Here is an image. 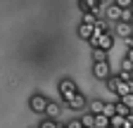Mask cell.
<instances>
[{
    "label": "cell",
    "instance_id": "obj_1",
    "mask_svg": "<svg viewBox=\"0 0 133 128\" xmlns=\"http://www.w3.org/2000/svg\"><path fill=\"white\" fill-rule=\"evenodd\" d=\"M59 95H62V100L66 102L69 109H76V111L86 109V97L81 95L78 86L71 81V78H62V81H59Z\"/></svg>",
    "mask_w": 133,
    "mask_h": 128
},
{
    "label": "cell",
    "instance_id": "obj_2",
    "mask_svg": "<svg viewBox=\"0 0 133 128\" xmlns=\"http://www.w3.org/2000/svg\"><path fill=\"white\" fill-rule=\"evenodd\" d=\"M109 69H112V67H109V59H107V62H93V76L100 78V81H107V78L112 76Z\"/></svg>",
    "mask_w": 133,
    "mask_h": 128
},
{
    "label": "cell",
    "instance_id": "obj_3",
    "mask_svg": "<svg viewBox=\"0 0 133 128\" xmlns=\"http://www.w3.org/2000/svg\"><path fill=\"white\" fill-rule=\"evenodd\" d=\"M29 107L33 114H45V107H48V100L43 97V95H33V97L29 100Z\"/></svg>",
    "mask_w": 133,
    "mask_h": 128
},
{
    "label": "cell",
    "instance_id": "obj_4",
    "mask_svg": "<svg viewBox=\"0 0 133 128\" xmlns=\"http://www.w3.org/2000/svg\"><path fill=\"white\" fill-rule=\"evenodd\" d=\"M114 31H116V36H119V38L128 40V38L133 36V24H124V22H116Z\"/></svg>",
    "mask_w": 133,
    "mask_h": 128
},
{
    "label": "cell",
    "instance_id": "obj_5",
    "mask_svg": "<svg viewBox=\"0 0 133 128\" xmlns=\"http://www.w3.org/2000/svg\"><path fill=\"white\" fill-rule=\"evenodd\" d=\"M121 12H124L121 7H116V5L112 3V5L105 7V19H109V22H121Z\"/></svg>",
    "mask_w": 133,
    "mask_h": 128
},
{
    "label": "cell",
    "instance_id": "obj_6",
    "mask_svg": "<svg viewBox=\"0 0 133 128\" xmlns=\"http://www.w3.org/2000/svg\"><path fill=\"white\" fill-rule=\"evenodd\" d=\"M59 114H62V107H59L57 102H50V100H48V107H45V119L57 121V119H59Z\"/></svg>",
    "mask_w": 133,
    "mask_h": 128
},
{
    "label": "cell",
    "instance_id": "obj_7",
    "mask_svg": "<svg viewBox=\"0 0 133 128\" xmlns=\"http://www.w3.org/2000/svg\"><path fill=\"white\" fill-rule=\"evenodd\" d=\"M93 31H95V24H78V38H83V40H90V36H93Z\"/></svg>",
    "mask_w": 133,
    "mask_h": 128
},
{
    "label": "cell",
    "instance_id": "obj_8",
    "mask_svg": "<svg viewBox=\"0 0 133 128\" xmlns=\"http://www.w3.org/2000/svg\"><path fill=\"white\" fill-rule=\"evenodd\" d=\"M116 95H119V100L126 97V95H133V81H121L119 88H116Z\"/></svg>",
    "mask_w": 133,
    "mask_h": 128
},
{
    "label": "cell",
    "instance_id": "obj_9",
    "mask_svg": "<svg viewBox=\"0 0 133 128\" xmlns=\"http://www.w3.org/2000/svg\"><path fill=\"white\" fill-rule=\"evenodd\" d=\"M105 104H107L105 100H93L88 109H90V114H95V116H97V114H105Z\"/></svg>",
    "mask_w": 133,
    "mask_h": 128
},
{
    "label": "cell",
    "instance_id": "obj_10",
    "mask_svg": "<svg viewBox=\"0 0 133 128\" xmlns=\"http://www.w3.org/2000/svg\"><path fill=\"white\" fill-rule=\"evenodd\" d=\"M78 121H81V126H83V128H95V116L90 114V111H88V114H83Z\"/></svg>",
    "mask_w": 133,
    "mask_h": 128
},
{
    "label": "cell",
    "instance_id": "obj_11",
    "mask_svg": "<svg viewBox=\"0 0 133 128\" xmlns=\"http://www.w3.org/2000/svg\"><path fill=\"white\" fill-rule=\"evenodd\" d=\"M93 116H95V114H93ZM95 128H109V116L97 114V116H95Z\"/></svg>",
    "mask_w": 133,
    "mask_h": 128
},
{
    "label": "cell",
    "instance_id": "obj_12",
    "mask_svg": "<svg viewBox=\"0 0 133 128\" xmlns=\"http://www.w3.org/2000/svg\"><path fill=\"white\" fill-rule=\"evenodd\" d=\"M114 109H116V114H119V116H124V119L131 114V109H128V107H126L121 100H119V102H114Z\"/></svg>",
    "mask_w": 133,
    "mask_h": 128
},
{
    "label": "cell",
    "instance_id": "obj_13",
    "mask_svg": "<svg viewBox=\"0 0 133 128\" xmlns=\"http://www.w3.org/2000/svg\"><path fill=\"white\" fill-rule=\"evenodd\" d=\"M119 83H121L119 74H116V76H109V78H107V88H109L112 93H116V88H119Z\"/></svg>",
    "mask_w": 133,
    "mask_h": 128
},
{
    "label": "cell",
    "instance_id": "obj_14",
    "mask_svg": "<svg viewBox=\"0 0 133 128\" xmlns=\"http://www.w3.org/2000/svg\"><path fill=\"white\" fill-rule=\"evenodd\" d=\"M93 62H107V52L105 50H93Z\"/></svg>",
    "mask_w": 133,
    "mask_h": 128
},
{
    "label": "cell",
    "instance_id": "obj_15",
    "mask_svg": "<svg viewBox=\"0 0 133 128\" xmlns=\"http://www.w3.org/2000/svg\"><path fill=\"white\" fill-rule=\"evenodd\" d=\"M121 22H124V24H131V22H133V10H124V12H121Z\"/></svg>",
    "mask_w": 133,
    "mask_h": 128
},
{
    "label": "cell",
    "instance_id": "obj_16",
    "mask_svg": "<svg viewBox=\"0 0 133 128\" xmlns=\"http://www.w3.org/2000/svg\"><path fill=\"white\" fill-rule=\"evenodd\" d=\"M81 22H83V24H95V22H97V14H90V12H86Z\"/></svg>",
    "mask_w": 133,
    "mask_h": 128
},
{
    "label": "cell",
    "instance_id": "obj_17",
    "mask_svg": "<svg viewBox=\"0 0 133 128\" xmlns=\"http://www.w3.org/2000/svg\"><path fill=\"white\" fill-rule=\"evenodd\" d=\"M41 128H59V126H57V121H52V119H43V121H41Z\"/></svg>",
    "mask_w": 133,
    "mask_h": 128
},
{
    "label": "cell",
    "instance_id": "obj_18",
    "mask_svg": "<svg viewBox=\"0 0 133 128\" xmlns=\"http://www.w3.org/2000/svg\"><path fill=\"white\" fill-rule=\"evenodd\" d=\"M131 3H133V0H114V5L121 7V10H131Z\"/></svg>",
    "mask_w": 133,
    "mask_h": 128
},
{
    "label": "cell",
    "instance_id": "obj_19",
    "mask_svg": "<svg viewBox=\"0 0 133 128\" xmlns=\"http://www.w3.org/2000/svg\"><path fill=\"white\" fill-rule=\"evenodd\" d=\"M119 78H121V81H133V74H131L128 69H121V71H119Z\"/></svg>",
    "mask_w": 133,
    "mask_h": 128
},
{
    "label": "cell",
    "instance_id": "obj_20",
    "mask_svg": "<svg viewBox=\"0 0 133 128\" xmlns=\"http://www.w3.org/2000/svg\"><path fill=\"white\" fill-rule=\"evenodd\" d=\"M121 102H124V104L133 111V95H126V97H121Z\"/></svg>",
    "mask_w": 133,
    "mask_h": 128
},
{
    "label": "cell",
    "instance_id": "obj_21",
    "mask_svg": "<svg viewBox=\"0 0 133 128\" xmlns=\"http://www.w3.org/2000/svg\"><path fill=\"white\" fill-rule=\"evenodd\" d=\"M66 128H83L78 119H71V121H66Z\"/></svg>",
    "mask_w": 133,
    "mask_h": 128
},
{
    "label": "cell",
    "instance_id": "obj_22",
    "mask_svg": "<svg viewBox=\"0 0 133 128\" xmlns=\"http://www.w3.org/2000/svg\"><path fill=\"white\" fill-rule=\"evenodd\" d=\"M126 62H131V64H133V50H126Z\"/></svg>",
    "mask_w": 133,
    "mask_h": 128
},
{
    "label": "cell",
    "instance_id": "obj_23",
    "mask_svg": "<svg viewBox=\"0 0 133 128\" xmlns=\"http://www.w3.org/2000/svg\"><path fill=\"white\" fill-rule=\"evenodd\" d=\"M126 45H128V50H133V36H131V38L126 40Z\"/></svg>",
    "mask_w": 133,
    "mask_h": 128
},
{
    "label": "cell",
    "instance_id": "obj_24",
    "mask_svg": "<svg viewBox=\"0 0 133 128\" xmlns=\"http://www.w3.org/2000/svg\"><path fill=\"white\" fill-rule=\"evenodd\" d=\"M126 121H128V123H131V126H133V111H131V114H128V116H126Z\"/></svg>",
    "mask_w": 133,
    "mask_h": 128
},
{
    "label": "cell",
    "instance_id": "obj_25",
    "mask_svg": "<svg viewBox=\"0 0 133 128\" xmlns=\"http://www.w3.org/2000/svg\"><path fill=\"white\" fill-rule=\"evenodd\" d=\"M97 3H100V5H102V0H97Z\"/></svg>",
    "mask_w": 133,
    "mask_h": 128
},
{
    "label": "cell",
    "instance_id": "obj_26",
    "mask_svg": "<svg viewBox=\"0 0 133 128\" xmlns=\"http://www.w3.org/2000/svg\"><path fill=\"white\" fill-rule=\"evenodd\" d=\"M131 74H133V67H131Z\"/></svg>",
    "mask_w": 133,
    "mask_h": 128
},
{
    "label": "cell",
    "instance_id": "obj_27",
    "mask_svg": "<svg viewBox=\"0 0 133 128\" xmlns=\"http://www.w3.org/2000/svg\"><path fill=\"white\" fill-rule=\"evenodd\" d=\"M59 128H66V126H59Z\"/></svg>",
    "mask_w": 133,
    "mask_h": 128
},
{
    "label": "cell",
    "instance_id": "obj_28",
    "mask_svg": "<svg viewBox=\"0 0 133 128\" xmlns=\"http://www.w3.org/2000/svg\"><path fill=\"white\" fill-rule=\"evenodd\" d=\"M131 10H133V3H131Z\"/></svg>",
    "mask_w": 133,
    "mask_h": 128
},
{
    "label": "cell",
    "instance_id": "obj_29",
    "mask_svg": "<svg viewBox=\"0 0 133 128\" xmlns=\"http://www.w3.org/2000/svg\"><path fill=\"white\" fill-rule=\"evenodd\" d=\"M131 24H133V22H131Z\"/></svg>",
    "mask_w": 133,
    "mask_h": 128
}]
</instances>
